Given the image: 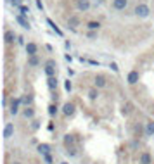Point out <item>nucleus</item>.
<instances>
[{
  "mask_svg": "<svg viewBox=\"0 0 154 164\" xmlns=\"http://www.w3.org/2000/svg\"><path fill=\"white\" fill-rule=\"evenodd\" d=\"M135 16H139V17H147L149 16V12H151V9H149V5H146V4H139V5L135 7Z\"/></svg>",
  "mask_w": 154,
  "mask_h": 164,
  "instance_id": "nucleus-1",
  "label": "nucleus"
},
{
  "mask_svg": "<svg viewBox=\"0 0 154 164\" xmlns=\"http://www.w3.org/2000/svg\"><path fill=\"white\" fill-rule=\"evenodd\" d=\"M45 74L49 76V78H52V76L56 74V61L50 59V61L45 64Z\"/></svg>",
  "mask_w": 154,
  "mask_h": 164,
  "instance_id": "nucleus-2",
  "label": "nucleus"
},
{
  "mask_svg": "<svg viewBox=\"0 0 154 164\" xmlns=\"http://www.w3.org/2000/svg\"><path fill=\"white\" fill-rule=\"evenodd\" d=\"M75 104H71V102H66L64 104V107H63V114L64 116H73L75 114Z\"/></svg>",
  "mask_w": 154,
  "mask_h": 164,
  "instance_id": "nucleus-3",
  "label": "nucleus"
},
{
  "mask_svg": "<svg viewBox=\"0 0 154 164\" xmlns=\"http://www.w3.org/2000/svg\"><path fill=\"white\" fill-rule=\"evenodd\" d=\"M76 7H78V11L87 12V11L90 9V0H78V2H76Z\"/></svg>",
  "mask_w": 154,
  "mask_h": 164,
  "instance_id": "nucleus-4",
  "label": "nucleus"
},
{
  "mask_svg": "<svg viewBox=\"0 0 154 164\" xmlns=\"http://www.w3.org/2000/svg\"><path fill=\"white\" fill-rule=\"evenodd\" d=\"M126 5H128V0H114V2H112V7H114L116 11H125Z\"/></svg>",
  "mask_w": 154,
  "mask_h": 164,
  "instance_id": "nucleus-5",
  "label": "nucleus"
},
{
  "mask_svg": "<svg viewBox=\"0 0 154 164\" xmlns=\"http://www.w3.org/2000/svg\"><path fill=\"white\" fill-rule=\"evenodd\" d=\"M16 21H17V23H19V24H21V26L24 28V29H31V24H29V21L26 19L24 16H21V14H19V16L16 17Z\"/></svg>",
  "mask_w": 154,
  "mask_h": 164,
  "instance_id": "nucleus-6",
  "label": "nucleus"
},
{
  "mask_svg": "<svg viewBox=\"0 0 154 164\" xmlns=\"http://www.w3.org/2000/svg\"><path fill=\"white\" fill-rule=\"evenodd\" d=\"M12 133H14V124L7 123L5 124V128H4V138H11L12 137Z\"/></svg>",
  "mask_w": 154,
  "mask_h": 164,
  "instance_id": "nucleus-7",
  "label": "nucleus"
},
{
  "mask_svg": "<svg viewBox=\"0 0 154 164\" xmlns=\"http://www.w3.org/2000/svg\"><path fill=\"white\" fill-rule=\"evenodd\" d=\"M137 81H139V71H130L128 73V83L130 85H135Z\"/></svg>",
  "mask_w": 154,
  "mask_h": 164,
  "instance_id": "nucleus-8",
  "label": "nucleus"
},
{
  "mask_svg": "<svg viewBox=\"0 0 154 164\" xmlns=\"http://www.w3.org/2000/svg\"><path fill=\"white\" fill-rule=\"evenodd\" d=\"M36 50H38V47H36V43H26V54L31 57V55H36Z\"/></svg>",
  "mask_w": 154,
  "mask_h": 164,
  "instance_id": "nucleus-9",
  "label": "nucleus"
},
{
  "mask_svg": "<svg viewBox=\"0 0 154 164\" xmlns=\"http://www.w3.org/2000/svg\"><path fill=\"white\" fill-rule=\"evenodd\" d=\"M94 85H95V88H104L106 87V78L104 76H95V81H94Z\"/></svg>",
  "mask_w": 154,
  "mask_h": 164,
  "instance_id": "nucleus-10",
  "label": "nucleus"
},
{
  "mask_svg": "<svg viewBox=\"0 0 154 164\" xmlns=\"http://www.w3.org/2000/svg\"><path fill=\"white\" fill-rule=\"evenodd\" d=\"M19 104H21L19 99L12 100V104H11V114H17V112H19Z\"/></svg>",
  "mask_w": 154,
  "mask_h": 164,
  "instance_id": "nucleus-11",
  "label": "nucleus"
},
{
  "mask_svg": "<svg viewBox=\"0 0 154 164\" xmlns=\"http://www.w3.org/2000/svg\"><path fill=\"white\" fill-rule=\"evenodd\" d=\"M146 135H147V137H152V135H154V121H147V124H146Z\"/></svg>",
  "mask_w": 154,
  "mask_h": 164,
  "instance_id": "nucleus-12",
  "label": "nucleus"
},
{
  "mask_svg": "<svg viewBox=\"0 0 154 164\" xmlns=\"http://www.w3.org/2000/svg\"><path fill=\"white\" fill-rule=\"evenodd\" d=\"M152 162V159H151V156L147 154V152H144L142 156H140V164H151Z\"/></svg>",
  "mask_w": 154,
  "mask_h": 164,
  "instance_id": "nucleus-13",
  "label": "nucleus"
},
{
  "mask_svg": "<svg viewBox=\"0 0 154 164\" xmlns=\"http://www.w3.org/2000/svg\"><path fill=\"white\" fill-rule=\"evenodd\" d=\"M38 152H40V154H43V156H45V154H49V152H50V145L40 144V145H38Z\"/></svg>",
  "mask_w": 154,
  "mask_h": 164,
  "instance_id": "nucleus-14",
  "label": "nucleus"
},
{
  "mask_svg": "<svg viewBox=\"0 0 154 164\" xmlns=\"http://www.w3.org/2000/svg\"><path fill=\"white\" fill-rule=\"evenodd\" d=\"M47 87H49L50 90H57V80H56V78H54V76L47 80Z\"/></svg>",
  "mask_w": 154,
  "mask_h": 164,
  "instance_id": "nucleus-15",
  "label": "nucleus"
},
{
  "mask_svg": "<svg viewBox=\"0 0 154 164\" xmlns=\"http://www.w3.org/2000/svg\"><path fill=\"white\" fill-rule=\"evenodd\" d=\"M16 40V33L14 31H7L5 33V43H12Z\"/></svg>",
  "mask_w": 154,
  "mask_h": 164,
  "instance_id": "nucleus-16",
  "label": "nucleus"
},
{
  "mask_svg": "<svg viewBox=\"0 0 154 164\" xmlns=\"http://www.w3.org/2000/svg\"><path fill=\"white\" fill-rule=\"evenodd\" d=\"M47 23H49V26L52 28V29H54V31H56L57 35H59V36H63V31H61V29H59V28L56 26V23H54V21H52V19H47Z\"/></svg>",
  "mask_w": 154,
  "mask_h": 164,
  "instance_id": "nucleus-17",
  "label": "nucleus"
},
{
  "mask_svg": "<svg viewBox=\"0 0 154 164\" xmlns=\"http://www.w3.org/2000/svg\"><path fill=\"white\" fill-rule=\"evenodd\" d=\"M68 23H69V26H71V28H76V26H80V19H78L76 16H71Z\"/></svg>",
  "mask_w": 154,
  "mask_h": 164,
  "instance_id": "nucleus-18",
  "label": "nucleus"
},
{
  "mask_svg": "<svg viewBox=\"0 0 154 164\" xmlns=\"http://www.w3.org/2000/svg\"><path fill=\"white\" fill-rule=\"evenodd\" d=\"M38 62H40V61H38V57H36V55H31V57L28 59L29 66H38Z\"/></svg>",
  "mask_w": 154,
  "mask_h": 164,
  "instance_id": "nucleus-19",
  "label": "nucleus"
},
{
  "mask_svg": "<svg viewBox=\"0 0 154 164\" xmlns=\"http://www.w3.org/2000/svg\"><path fill=\"white\" fill-rule=\"evenodd\" d=\"M49 114H50V116H56V114H57V105H56V104H50V105H49Z\"/></svg>",
  "mask_w": 154,
  "mask_h": 164,
  "instance_id": "nucleus-20",
  "label": "nucleus"
},
{
  "mask_svg": "<svg viewBox=\"0 0 154 164\" xmlns=\"http://www.w3.org/2000/svg\"><path fill=\"white\" fill-rule=\"evenodd\" d=\"M28 12H29V9L26 5H21V7H19V14H21V16H24V17H26V16H28Z\"/></svg>",
  "mask_w": 154,
  "mask_h": 164,
  "instance_id": "nucleus-21",
  "label": "nucleus"
},
{
  "mask_svg": "<svg viewBox=\"0 0 154 164\" xmlns=\"http://www.w3.org/2000/svg\"><path fill=\"white\" fill-rule=\"evenodd\" d=\"M73 140H75L73 135H66V137H64V145H71L73 144Z\"/></svg>",
  "mask_w": 154,
  "mask_h": 164,
  "instance_id": "nucleus-22",
  "label": "nucleus"
},
{
  "mask_svg": "<svg viewBox=\"0 0 154 164\" xmlns=\"http://www.w3.org/2000/svg\"><path fill=\"white\" fill-rule=\"evenodd\" d=\"M97 95H99V92H97L95 88H92L90 92H88V97H90L92 100H94V99H97Z\"/></svg>",
  "mask_w": 154,
  "mask_h": 164,
  "instance_id": "nucleus-23",
  "label": "nucleus"
},
{
  "mask_svg": "<svg viewBox=\"0 0 154 164\" xmlns=\"http://www.w3.org/2000/svg\"><path fill=\"white\" fill-rule=\"evenodd\" d=\"M99 26H100V24L95 23V21H90V23H88V29H99Z\"/></svg>",
  "mask_w": 154,
  "mask_h": 164,
  "instance_id": "nucleus-24",
  "label": "nucleus"
},
{
  "mask_svg": "<svg viewBox=\"0 0 154 164\" xmlns=\"http://www.w3.org/2000/svg\"><path fill=\"white\" fill-rule=\"evenodd\" d=\"M33 114H35V112H33L31 107H28V109L24 111V116H26V117H33Z\"/></svg>",
  "mask_w": 154,
  "mask_h": 164,
  "instance_id": "nucleus-25",
  "label": "nucleus"
},
{
  "mask_svg": "<svg viewBox=\"0 0 154 164\" xmlns=\"http://www.w3.org/2000/svg\"><path fill=\"white\" fill-rule=\"evenodd\" d=\"M11 4H12L14 7H17V9H19V7L23 5V0H11Z\"/></svg>",
  "mask_w": 154,
  "mask_h": 164,
  "instance_id": "nucleus-26",
  "label": "nucleus"
},
{
  "mask_svg": "<svg viewBox=\"0 0 154 164\" xmlns=\"http://www.w3.org/2000/svg\"><path fill=\"white\" fill-rule=\"evenodd\" d=\"M64 88L68 90V92H71V88H73V85H71V81H69V80H68V81L64 83Z\"/></svg>",
  "mask_w": 154,
  "mask_h": 164,
  "instance_id": "nucleus-27",
  "label": "nucleus"
},
{
  "mask_svg": "<svg viewBox=\"0 0 154 164\" xmlns=\"http://www.w3.org/2000/svg\"><path fill=\"white\" fill-rule=\"evenodd\" d=\"M111 69L114 71V73H118V71H119V68H118V64H116V62H111Z\"/></svg>",
  "mask_w": 154,
  "mask_h": 164,
  "instance_id": "nucleus-28",
  "label": "nucleus"
},
{
  "mask_svg": "<svg viewBox=\"0 0 154 164\" xmlns=\"http://www.w3.org/2000/svg\"><path fill=\"white\" fill-rule=\"evenodd\" d=\"M36 7H38L40 11H43V4H42V0H36Z\"/></svg>",
  "mask_w": 154,
  "mask_h": 164,
  "instance_id": "nucleus-29",
  "label": "nucleus"
},
{
  "mask_svg": "<svg viewBox=\"0 0 154 164\" xmlns=\"http://www.w3.org/2000/svg\"><path fill=\"white\" fill-rule=\"evenodd\" d=\"M24 102H26V104H31V102H33V97H31V95H28L26 99H24Z\"/></svg>",
  "mask_w": 154,
  "mask_h": 164,
  "instance_id": "nucleus-30",
  "label": "nucleus"
},
{
  "mask_svg": "<svg viewBox=\"0 0 154 164\" xmlns=\"http://www.w3.org/2000/svg\"><path fill=\"white\" fill-rule=\"evenodd\" d=\"M45 161H47V162H52V157H50V156H49V154H45Z\"/></svg>",
  "mask_w": 154,
  "mask_h": 164,
  "instance_id": "nucleus-31",
  "label": "nucleus"
},
{
  "mask_svg": "<svg viewBox=\"0 0 154 164\" xmlns=\"http://www.w3.org/2000/svg\"><path fill=\"white\" fill-rule=\"evenodd\" d=\"M12 164H21V162H12Z\"/></svg>",
  "mask_w": 154,
  "mask_h": 164,
  "instance_id": "nucleus-32",
  "label": "nucleus"
},
{
  "mask_svg": "<svg viewBox=\"0 0 154 164\" xmlns=\"http://www.w3.org/2000/svg\"><path fill=\"white\" fill-rule=\"evenodd\" d=\"M63 164H68V162H63Z\"/></svg>",
  "mask_w": 154,
  "mask_h": 164,
  "instance_id": "nucleus-33",
  "label": "nucleus"
}]
</instances>
